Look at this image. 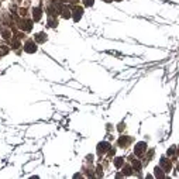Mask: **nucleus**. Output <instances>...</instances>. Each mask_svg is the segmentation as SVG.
<instances>
[{
  "label": "nucleus",
  "instance_id": "nucleus-2",
  "mask_svg": "<svg viewBox=\"0 0 179 179\" xmlns=\"http://www.w3.org/2000/svg\"><path fill=\"white\" fill-rule=\"evenodd\" d=\"M20 28H21L23 31H30L31 28H33V21L31 20H23V21H20Z\"/></svg>",
  "mask_w": 179,
  "mask_h": 179
},
{
  "label": "nucleus",
  "instance_id": "nucleus-14",
  "mask_svg": "<svg viewBox=\"0 0 179 179\" xmlns=\"http://www.w3.org/2000/svg\"><path fill=\"white\" fill-rule=\"evenodd\" d=\"M7 52H9V48H7L6 45H2V47H0V57H3V55H6Z\"/></svg>",
  "mask_w": 179,
  "mask_h": 179
},
{
  "label": "nucleus",
  "instance_id": "nucleus-1",
  "mask_svg": "<svg viewBox=\"0 0 179 179\" xmlns=\"http://www.w3.org/2000/svg\"><path fill=\"white\" fill-rule=\"evenodd\" d=\"M24 51L28 52V54H33V52L37 51V45L34 41H27V43L24 44Z\"/></svg>",
  "mask_w": 179,
  "mask_h": 179
},
{
  "label": "nucleus",
  "instance_id": "nucleus-13",
  "mask_svg": "<svg viewBox=\"0 0 179 179\" xmlns=\"http://www.w3.org/2000/svg\"><path fill=\"white\" fill-rule=\"evenodd\" d=\"M133 167H134V169H135L137 172H140L141 171V162L138 161V159H135V161L133 162Z\"/></svg>",
  "mask_w": 179,
  "mask_h": 179
},
{
  "label": "nucleus",
  "instance_id": "nucleus-22",
  "mask_svg": "<svg viewBox=\"0 0 179 179\" xmlns=\"http://www.w3.org/2000/svg\"><path fill=\"white\" fill-rule=\"evenodd\" d=\"M104 2H106V3H110V2H113V0H104Z\"/></svg>",
  "mask_w": 179,
  "mask_h": 179
},
{
  "label": "nucleus",
  "instance_id": "nucleus-18",
  "mask_svg": "<svg viewBox=\"0 0 179 179\" xmlns=\"http://www.w3.org/2000/svg\"><path fill=\"white\" fill-rule=\"evenodd\" d=\"M93 2L94 0H83V3H85V6H93Z\"/></svg>",
  "mask_w": 179,
  "mask_h": 179
},
{
  "label": "nucleus",
  "instance_id": "nucleus-4",
  "mask_svg": "<svg viewBox=\"0 0 179 179\" xmlns=\"http://www.w3.org/2000/svg\"><path fill=\"white\" fill-rule=\"evenodd\" d=\"M145 149H147V144L145 143H138L135 145V148H134V152H135V155H141Z\"/></svg>",
  "mask_w": 179,
  "mask_h": 179
},
{
  "label": "nucleus",
  "instance_id": "nucleus-20",
  "mask_svg": "<svg viewBox=\"0 0 179 179\" xmlns=\"http://www.w3.org/2000/svg\"><path fill=\"white\" fill-rule=\"evenodd\" d=\"M97 175H99V176L103 175V172H102V167H97Z\"/></svg>",
  "mask_w": 179,
  "mask_h": 179
},
{
  "label": "nucleus",
  "instance_id": "nucleus-15",
  "mask_svg": "<svg viewBox=\"0 0 179 179\" xmlns=\"http://www.w3.org/2000/svg\"><path fill=\"white\" fill-rule=\"evenodd\" d=\"M2 34H3V38H10V35H11V33L9 30H4V28H2Z\"/></svg>",
  "mask_w": 179,
  "mask_h": 179
},
{
  "label": "nucleus",
  "instance_id": "nucleus-6",
  "mask_svg": "<svg viewBox=\"0 0 179 179\" xmlns=\"http://www.w3.org/2000/svg\"><path fill=\"white\" fill-rule=\"evenodd\" d=\"M109 148H110L109 143H100L99 145H97V152H99V154H103V152L109 151Z\"/></svg>",
  "mask_w": 179,
  "mask_h": 179
},
{
  "label": "nucleus",
  "instance_id": "nucleus-23",
  "mask_svg": "<svg viewBox=\"0 0 179 179\" xmlns=\"http://www.w3.org/2000/svg\"><path fill=\"white\" fill-rule=\"evenodd\" d=\"M178 169H179V167H178Z\"/></svg>",
  "mask_w": 179,
  "mask_h": 179
},
{
  "label": "nucleus",
  "instance_id": "nucleus-12",
  "mask_svg": "<svg viewBox=\"0 0 179 179\" xmlns=\"http://www.w3.org/2000/svg\"><path fill=\"white\" fill-rule=\"evenodd\" d=\"M161 165H162V167H164L167 171L171 169V164L167 161V159H165V158H161Z\"/></svg>",
  "mask_w": 179,
  "mask_h": 179
},
{
  "label": "nucleus",
  "instance_id": "nucleus-8",
  "mask_svg": "<svg viewBox=\"0 0 179 179\" xmlns=\"http://www.w3.org/2000/svg\"><path fill=\"white\" fill-rule=\"evenodd\" d=\"M131 141L130 137H120V140H118V145L120 147H126L128 145V143Z\"/></svg>",
  "mask_w": 179,
  "mask_h": 179
},
{
  "label": "nucleus",
  "instance_id": "nucleus-21",
  "mask_svg": "<svg viewBox=\"0 0 179 179\" xmlns=\"http://www.w3.org/2000/svg\"><path fill=\"white\" fill-rule=\"evenodd\" d=\"M13 48H18V41H17V39H16V41H14V43H13Z\"/></svg>",
  "mask_w": 179,
  "mask_h": 179
},
{
  "label": "nucleus",
  "instance_id": "nucleus-17",
  "mask_svg": "<svg viewBox=\"0 0 179 179\" xmlns=\"http://www.w3.org/2000/svg\"><path fill=\"white\" fill-rule=\"evenodd\" d=\"M123 173L124 175H131V167H128V165H126L124 169H123Z\"/></svg>",
  "mask_w": 179,
  "mask_h": 179
},
{
  "label": "nucleus",
  "instance_id": "nucleus-3",
  "mask_svg": "<svg viewBox=\"0 0 179 179\" xmlns=\"http://www.w3.org/2000/svg\"><path fill=\"white\" fill-rule=\"evenodd\" d=\"M82 16H83L82 7H75V9H73V20H75V21H79V20L82 18Z\"/></svg>",
  "mask_w": 179,
  "mask_h": 179
},
{
  "label": "nucleus",
  "instance_id": "nucleus-19",
  "mask_svg": "<svg viewBox=\"0 0 179 179\" xmlns=\"http://www.w3.org/2000/svg\"><path fill=\"white\" fill-rule=\"evenodd\" d=\"M173 154H175V147H172V148L168 151V155H173Z\"/></svg>",
  "mask_w": 179,
  "mask_h": 179
},
{
  "label": "nucleus",
  "instance_id": "nucleus-9",
  "mask_svg": "<svg viewBox=\"0 0 179 179\" xmlns=\"http://www.w3.org/2000/svg\"><path fill=\"white\" fill-rule=\"evenodd\" d=\"M45 39H47V35L44 33L35 34V41H37V43H45Z\"/></svg>",
  "mask_w": 179,
  "mask_h": 179
},
{
  "label": "nucleus",
  "instance_id": "nucleus-16",
  "mask_svg": "<svg viewBox=\"0 0 179 179\" xmlns=\"http://www.w3.org/2000/svg\"><path fill=\"white\" fill-rule=\"evenodd\" d=\"M155 176H157V178H164V176H165L164 173L161 172V169H159V168H158V167L155 168Z\"/></svg>",
  "mask_w": 179,
  "mask_h": 179
},
{
  "label": "nucleus",
  "instance_id": "nucleus-5",
  "mask_svg": "<svg viewBox=\"0 0 179 179\" xmlns=\"http://www.w3.org/2000/svg\"><path fill=\"white\" fill-rule=\"evenodd\" d=\"M59 13H61V14H62V17H64V18H69L71 16H72V14H71V10H69V7L64 6V4H62V6H61V9H59Z\"/></svg>",
  "mask_w": 179,
  "mask_h": 179
},
{
  "label": "nucleus",
  "instance_id": "nucleus-7",
  "mask_svg": "<svg viewBox=\"0 0 179 179\" xmlns=\"http://www.w3.org/2000/svg\"><path fill=\"white\" fill-rule=\"evenodd\" d=\"M41 16H43V11H41L39 7L33 9V20H34V21H38L39 18H41Z\"/></svg>",
  "mask_w": 179,
  "mask_h": 179
},
{
  "label": "nucleus",
  "instance_id": "nucleus-10",
  "mask_svg": "<svg viewBox=\"0 0 179 179\" xmlns=\"http://www.w3.org/2000/svg\"><path fill=\"white\" fill-rule=\"evenodd\" d=\"M48 24H49V27H57V24H58L57 17H52V16H49V18H48Z\"/></svg>",
  "mask_w": 179,
  "mask_h": 179
},
{
  "label": "nucleus",
  "instance_id": "nucleus-11",
  "mask_svg": "<svg viewBox=\"0 0 179 179\" xmlns=\"http://www.w3.org/2000/svg\"><path fill=\"white\" fill-rule=\"evenodd\" d=\"M123 162H124V159H123L122 157H117V158H116V161H114L116 168H122L123 167Z\"/></svg>",
  "mask_w": 179,
  "mask_h": 179
}]
</instances>
